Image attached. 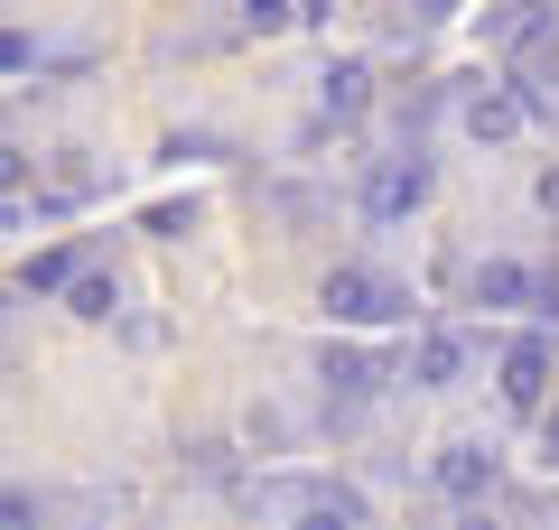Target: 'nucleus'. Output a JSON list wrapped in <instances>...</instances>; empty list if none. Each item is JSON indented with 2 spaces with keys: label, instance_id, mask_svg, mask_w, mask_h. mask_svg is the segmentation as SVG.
<instances>
[{
  "label": "nucleus",
  "instance_id": "1",
  "mask_svg": "<svg viewBox=\"0 0 559 530\" xmlns=\"http://www.w3.org/2000/svg\"><path fill=\"white\" fill-rule=\"evenodd\" d=\"M326 316H345V326H392V316H411V298L392 289V279H373V270H326Z\"/></svg>",
  "mask_w": 559,
  "mask_h": 530
},
{
  "label": "nucleus",
  "instance_id": "2",
  "mask_svg": "<svg viewBox=\"0 0 559 530\" xmlns=\"http://www.w3.org/2000/svg\"><path fill=\"white\" fill-rule=\"evenodd\" d=\"M503 400H513V410H540V400H550V345H540V335H522V345L503 353Z\"/></svg>",
  "mask_w": 559,
  "mask_h": 530
},
{
  "label": "nucleus",
  "instance_id": "3",
  "mask_svg": "<svg viewBox=\"0 0 559 530\" xmlns=\"http://www.w3.org/2000/svg\"><path fill=\"white\" fill-rule=\"evenodd\" d=\"M439 484L457 493V503H476V493L495 484V447H476V437H457V447L439 456Z\"/></svg>",
  "mask_w": 559,
  "mask_h": 530
},
{
  "label": "nucleus",
  "instance_id": "4",
  "mask_svg": "<svg viewBox=\"0 0 559 530\" xmlns=\"http://www.w3.org/2000/svg\"><path fill=\"white\" fill-rule=\"evenodd\" d=\"M532 298H540V279L522 261H485L476 270V308H532Z\"/></svg>",
  "mask_w": 559,
  "mask_h": 530
},
{
  "label": "nucleus",
  "instance_id": "5",
  "mask_svg": "<svg viewBox=\"0 0 559 530\" xmlns=\"http://www.w3.org/2000/svg\"><path fill=\"white\" fill-rule=\"evenodd\" d=\"M419 196H429V168H419V158H392V168L373 177V215H411Z\"/></svg>",
  "mask_w": 559,
  "mask_h": 530
},
{
  "label": "nucleus",
  "instance_id": "6",
  "mask_svg": "<svg viewBox=\"0 0 559 530\" xmlns=\"http://www.w3.org/2000/svg\"><path fill=\"white\" fill-rule=\"evenodd\" d=\"M466 131H476V140H513L522 131V103L513 94H476V103H466Z\"/></svg>",
  "mask_w": 559,
  "mask_h": 530
},
{
  "label": "nucleus",
  "instance_id": "7",
  "mask_svg": "<svg viewBox=\"0 0 559 530\" xmlns=\"http://www.w3.org/2000/svg\"><path fill=\"white\" fill-rule=\"evenodd\" d=\"M457 373H466V335H429L411 363V382H457Z\"/></svg>",
  "mask_w": 559,
  "mask_h": 530
},
{
  "label": "nucleus",
  "instance_id": "8",
  "mask_svg": "<svg viewBox=\"0 0 559 530\" xmlns=\"http://www.w3.org/2000/svg\"><path fill=\"white\" fill-rule=\"evenodd\" d=\"M299 530H364V503L355 493H318V503L299 511Z\"/></svg>",
  "mask_w": 559,
  "mask_h": 530
},
{
  "label": "nucleus",
  "instance_id": "9",
  "mask_svg": "<svg viewBox=\"0 0 559 530\" xmlns=\"http://www.w3.org/2000/svg\"><path fill=\"white\" fill-rule=\"evenodd\" d=\"M364 84H373L364 65H336V75H326V103H336V112H364Z\"/></svg>",
  "mask_w": 559,
  "mask_h": 530
},
{
  "label": "nucleus",
  "instance_id": "10",
  "mask_svg": "<svg viewBox=\"0 0 559 530\" xmlns=\"http://www.w3.org/2000/svg\"><path fill=\"white\" fill-rule=\"evenodd\" d=\"M75 279V252H47V261H28V289H66Z\"/></svg>",
  "mask_w": 559,
  "mask_h": 530
},
{
  "label": "nucleus",
  "instance_id": "11",
  "mask_svg": "<svg viewBox=\"0 0 559 530\" xmlns=\"http://www.w3.org/2000/svg\"><path fill=\"white\" fill-rule=\"evenodd\" d=\"M121 298H112V279H75V316H112Z\"/></svg>",
  "mask_w": 559,
  "mask_h": 530
},
{
  "label": "nucleus",
  "instance_id": "12",
  "mask_svg": "<svg viewBox=\"0 0 559 530\" xmlns=\"http://www.w3.org/2000/svg\"><path fill=\"white\" fill-rule=\"evenodd\" d=\"M0 530H38V503H28V493H10V484H0Z\"/></svg>",
  "mask_w": 559,
  "mask_h": 530
},
{
  "label": "nucleus",
  "instance_id": "13",
  "mask_svg": "<svg viewBox=\"0 0 559 530\" xmlns=\"http://www.w3.org/2000/svg\"><path fill=\"white\" fill-rule=\"evenodd\" d=\"M20 186H28V158L10 149V140H0V196H20Z\"/></svg>",
  "mask_w": 559,
  "mask_h": 530
},
{
  "label": "nucleus",
  "instance_id": "14",
  "mask_svg": "<svg viewBox=\"0 0 559 530\" xmlns=\"http://www.w3.org/2000/svg\"><path fill=\"white\" fill-rule=\"evenodd\" d=\"M242 10H252V28H280V20H289V0H242Z\"/></svg>",
  "mask_w": 559,
  "mask_h": 530
},
{
  "label": "nucleus",
  "instance_id": "15",
  "mask_svg": "<svg viewBox=\"0 0 559 530\" xmlns=\"http://www.w3.org/2000/svg\"><path fill=\"white\" fill-rule=\"evenodd\" d=\"M457 530H495V511H466V521H457Z\"/></svg>",
  "mask_w": 559,
  "mask_h": 530
},
{
  "label": "nucleus",
  "instance_id": "16",
  "mask_svg": "<svg viewBox=\"0 0 559 530\" xmlns=\"http://www.w3.org/2000/svg\"><path fill=\"white\" fill-rule=\"evenodd\" d=\"M550 466H559V410H550Z\"/></svg>",
  "mask_w": 559,
  "mask_h": 530
}]
</instances>
